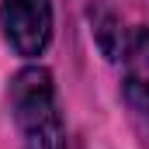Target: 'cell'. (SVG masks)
<instances>
[{
  "mask_svg": "<svg viewBox=\"0 0 149 149\" xmlns=\"http://www.w3.org/2000/svg\"><path fill=\"white\" fill-rule=\"evenodd\" d=\"M7 104L21 149H66V121L59 111L52 73L42 66H24L10 76Z\"/></svg>",
  "mask_w": 149,
  "mask_h": 149,
  "instance_id": "6da1fadb",
  "label": "cell"
},
{
  "mask_svg": "<svg viewBox=\"0 0 149 149\" xmlns=\"http://www.w3.org/2000/svg\"><path fill=\"white\" fill-rule=\"evenodd\" d=\"M0 24L7 45L17 56L35 59L49 49L52 38V0H3Z\"/></svg>",
  "mask_w": 149,
  "mask_h": 149,
  "instance_id": "7a4b0ae2",
  "label": "cell"
},
{
  "mask_svg": "<svg viewBox=\"0 0 149 149\" xmlns=\"http://www.w3.org/2000/svg\"><path fill=\"white\" fill-rule=\"evenodd\" d=\"M87 21H90V35L97 42V49L111 63H125V56L132 52V45L146 31V24H128L125 14L118 7H111L108 0H90L87 3Z\"/></svg>",
  "mask_w": 149,
  "mask_h": 149,
  "instance_id": "3957f363",
  "label": "cell"
},
{
  "mask_svg": "<svg viewBox=\"0 0 149 149\" xmlns=\"http://www.w3.org/2000/svg\"><path fill=\"white\" fill-rule=\"evenodd\" d=\"M121 94H125V104H128L132 118L149 135V28L139 35V42L132 45V52L125 56Z\"/></svg>",
  "mask_w": 149,
  "mask_h": 149,
  "instance_id": "277c9868",
  "label": "cell"
}]
</instances>
